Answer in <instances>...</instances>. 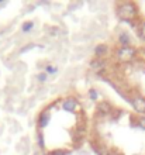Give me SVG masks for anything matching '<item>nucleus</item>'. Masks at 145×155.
Returning a JSON list of instances; mask_svg holds the SVG:
<instances>
[{
  "label": "nucleus",
  "instance_id": "obj_3",
  "mask_svg": "<svg viewBox=\"0 0 145 155\" xmlns=\"http://www.w3.org/2000/svg\"><path fill=\"white\" fill-rule=\"evenodd\" d=\"M77 106H79V100L75 96H69L62 102V109L66 111H75Z\"/></svg>",
  "mask_w": 145,
  "mask_h": 155
},
{
  "label": "nucleus",
  "instance_id": "obj_10",
  "mask_svg": "<svg viewBox=\"0 0 145 155\" xmlns=\"http://www.w3.org/2000/svg\"><path fill=\"white\" fill-rule=\"evenodd\" d=\"M32 28H34V23H32V21H27V23H24V24H23L21 31H23V33H30Z\"/></svg>",
  "mask_w": 145,
  "mask_h": 155
},
{
  "label": "nucleus",
  "instance_id": "obj_9",
  "mask_svg": "<svg viewBox=\"0 0 145 155\" xmlns=\"http://www.w3.org/2000/svg\"><path fill=\"white\" fill-rule=\"evenodd\" d=\"M118 42H120V47H128L130 45V37L127 33H121L118 35Z\"/></svg>",
  "mask_w": 145,
  "mask_h": 155
},
{
  "label": "nucleus",
  "instance_id": "obj_4",
  "mask_svg": "<svg viewBox=\"0 0 145 155\" xmlns=\"http://www.w3.org/2000/svg\"><path fill=\"white\" fill-rule=\"evenodd\" d=\"M97 111L100 113V114H103V116H109V114H111L113 113V110H114V107H113V104L110 102H107V100H103V102H99L97 103Z\"/></svg>",
  "mask_w": 145,
  "mask_h": 155
},
{
  "label": "nucleus",
  "instance_id": "obj_6",
  "mask_svg": "<svg viewBox=\"0 0 145 155\" xmlns=\"http://www.w3.org/2000/svg\"><path fill=\"white\" fill-rule=\"evenodd\" d=\"M106 68V61L104 58H93L90 61V69L96 71V72H100L101 69Z\"/></svg>",
  "mask_w": 145,
  "mask_h": 155
},
{
  "label": "nucleus",
  "instance_id": "obj_18",
  "mask_svg": "<svg viewBox=\"0 0 145 155\" xmlns=\"http://www.w3.org/2000/svg\"><path fill=\"white\" fill-rule=\"evenodd\" d=\"M109 155H123L120 151H117V150H110Z\"/></svg>",
  "mask_w": 145,
  "mask_h": 155
},
{
  "label": "nucleus",
  "instance_id": "obj_11",
  "mask_svg": "<svg viewBox=\"0 0 145 155\" xmlns=\"http://www.w3.org/2000/svg\"><path fill=\"white\" fill-rule=\"evenodd\" d=\"M57 66H54V65H47L45 66V74L47 75H52V74H57Z\"/></svg>",
  "mask_w": 145,
  "mask_h": 155
},
{
  "label": "nucleus",
  "instance_id": "obj_8",
  "mask_svg": "<svg viewBox=\"0 0 145 155\" xmlns=\"http://www.w3.org/2000/svg\"><path fill=\"white\" fill-rule=\"evenodd\" d=\"M107 52H109V47L106 44H99V45H96V48H94V55H96V58L106 57Z\"/></svg>",
  "mask_w": 145,
  "mask_h": 155
},
{
  "label": "nucleus",
  "instance_id": "obj_1",
  "mask_svg": "<svg viewBox=\"0 0 145 155\" xmlns=\"http://www.w3.org/2000/svg\"><path fill=\"white\" fill-rule=\"evenodd\" d=\"M116 13L120 18L130 21L138 16V7L133 2H124V3H118L116 6Z\"/></svg>",
  "mask_w": 145,
  "mask_h": 155
},
{
  "label": "nucleus",
  "instance_id": "obj_14",
  "mask_svg": "<svg viewBox=\"0 0 145 155\" xmlns=\"http://www.w3.org/2000/svg\"><path fill=\"white\" fill-rule=\"evenodd\" d=\"M48 155H68V151H65V150H54Z\"/></svg>",
  "mask_w": 145,
  "mask_h": 155
},
{
  "label": "nucleus",
  "instance_id": "obj_2",
  "mask_svg": "<svg viewBox=\"0 0 145 155\" xmlns=\"http://www.w3.org/2000/svg\"><path fill=\"white\" fill-rule=\"evenodd\" d=\"M137 55V49L134 47H118L114 52V57L118 62H123V64H127V62H131Z\"/></svg>",
  "mask_w": 145,
  "mask_h": 155
},
{
  "label": "nucleus",
  "instance_id": "obj_5",
  "mask_svg": "<svg viewBox=\"0 0 145 155\" xmlns=\"http://www.w3.org/2000/svg\"><path fill=\"white\" fill-rule=\"evenodd\" d=\"M131 104H133L135 111L145 113V97H142V96H134L131 99Z\"/></svg>",
  "mask_w": 145,
  "mask_h": 155
},
{
  "label": "nucleus",
  "instance_id": "obj_17",
  "mask_svg": "<svg viewBox=\"0 0 145 155\" xmlns=\"http://www.w3.org/2000/svg\"><path fill=\"white\" fill-rule=\"evenodd\" d=\"M38 143H40V147L41 148H44V135L41 134V133L38 134Z\"/></svg>",
  "mask_w": 145,
  "mask_h": 155
},
{
  "label": "nucleus",
  "instance_id": "obj_15",
  "mask_svg": "<svg viewBox=\"0 0 145 155\" xmlns=\"http://www.w3.org/2000/svg\"><path fill=\"white\" fill-rule=\"evenodd\" d=\"M137 124L145 130V116H140V117L137 118Z\"/></svg>",
  "mask_w": 145,
  "mask_h": 155
},
{
  "label": "nucleus",
  "instance_id": "obj_16",
  "mask_svg": "<svg viewBox=\"0 0 145 155\" xmlns=\"http://www.w3.org/2000/svg\"><path fill=\"white\" fill-rule=\"evenodd\" d=\"M47 78H48V75L45 74V72H41V74L37 75V79H38L40 82H45L47 81Z\"/></svg>",
  "mask_w": 145,
  "mask_h": 155
},
{
  "label": "nucleus",
  "instance_id": "obj_12",
  "mask_svg": "<svg viewBox=\"0 0 145 155\" xmlns=\"http://www.w3.org/2000/svg\"><path fill=\"white\" fill-rule=\"evenodd\" d=\"M97 97H99V93H97L96 89L89 90V99H90V100H97Z\"/></svg>",
  "mask_w": 145,
  "mask_h": 155
},
{
  "label": "nucleus",
  "instance_id": "obj_7",
  "mask_svg": "<svg viewBox=\"0 0 145 155\" xmlns=\"http://www.w3.org/2000/svg\"><path fill=\"white\" fill-rule=\"evenodd\" d=\"M49 121H51V113H49V110H44L38 117V127L45 128L49 124Z\"/></svg>",
  "mask_w": 145,
  "mask_h": 155
},
{
  "label": "nucleus",
  "instance_id": "obj_13",
  "mask_svg": "<svg viewBox=\"0 0 145 155\" xmlns=\"http://www.w3.org/2000/svg\"><path fill=\"white\" fill-rule=\"evenodd\" d=\"M138 34H140V37L142 40H145V21L142 24H140V28H138Z\"/></svg>",
  "mask_w": 145,
  "mask_h": 155
}]
</instances>
